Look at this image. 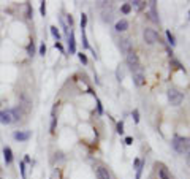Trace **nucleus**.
<instances>
[{"mask_svg":"<svg viewBox=\"0 0 190 179\" xmlns=\"http://www.w3.org/2000/svg\"><path fill=\"white\" fill-rule=\"evenodd\" d=\"M13 122H14V119H13L11 110H0V124L10 125V124H13Z\"/></svg>","mask_w":190,"mask_h":179,"instance_id":"obj_6","label":"nucleus"},{"mask_svg":"<svg viewBox=\"0 0 190 179\" xmlns=\"http://www.w3.org/2000/svg\"><path fill=\"white\" fill-rule=\"evenodd\" d=\"M171 146H173V149L178 152V154H187V152L190 151V140L176 135V136L173 138Z\"/></svg>","mask_w":190,"mask_h":179,"instance_id":"obj_1","label":"nucleus"},{"mask_svg":"<svg viewBox=\"0 0 190 179\" xmlns=\"http://www.w3.org/2000/svg\"><path fill=\"white\" fill-rule=\"evenodd\" d=\"M54 46L60 51V53H63V46H62V43H60V41H56V43H54Z\"/></svg>","mask_w":190,"mask_h":179,"instance_id":"obj_34","label":"nucleus"},{"mask_svg":"<svg viewBox=\"0 0 190 179\" xmlns=\"http://www.w3.org/2000/svg\"><path fill=\"white\" fill-rule=\"evenodd\" d=\"M132 116H133V120L138 124V122H139V111H138V110H133V114H132Z\"/></svg>","mask_w":190,"mask_h":179,"instance_id":"obj_31","label":"nucleus"},{"mask_svg":"<svg viewBox=\"0 0 190 179\" xmlns=\"http://www.w3.org/2000/svg\"><path fill=\"white\" fill-rule=\"evenodd\" d=\"M67 21H68V24H70V27H71V25H73V18H71V16H68V18H67Z\"/></svg>","mask_w":190,"mask_h":179,"instance_id":"obj_38","label":"nucleus"},{"mask_svg":"<svg viewBox=\"0 0 190 179\" xmlns=\"http://www.w3.org/2000/svg\"><path fill=\"white\" fill-rule=\"evenodd\" d=\"M26 7H27V16H26V18H27V19H32V18H33V10H32L30 3H27Z\"/></svg>","mask_w":190,"mask_h":179,"instance_id":"obj_28","label":"nucleus"},{"mask_svg":"<svg viewBox=\"0 0 190 179\" xmlns=\"http://www.w3.org/2000/svg\"><path fill=\"white\" fill-rule=\"evenodd\" d=\"M166 38H168V43H170L171 46H174V44H176V38H174V35H173L170 30H166Z\"/></svg>","mask_w":190,"mask_h":179,"instance_id":"obj_21","label":"nucleus"},{"mask_svg":"<svg viewBox=\"0 0 190 179\" xmlns=\"http://www.w3.org/2000/svg\"><path fill=\"white\" fill-rule=\"evenodd\" d=\"M86 25H87V16L82 13L81 14V30H86Z\"/></svg>","mask_w":190,"mask_h":179,"instance_id":"obj_26","label":"nucleus"},{"mask_svg":"<svg viewBox=\"0 0 190 179\" xmlns=\"http://www.w3.org/2000/svg\"><path fill=\"white\" fill-rule=\"evenodd\" d=\"M0 179H2V177H0Z\"/></svg>","mask_w":190,"mask_h":179,"instance_id":"obj_40","label":"nucleus"},{"mask_svg":"<svg viewBox=\"0 0 190 179\" xmlns=\"http://www.w3.org/2000/svg\"><path fill=\"white\" fill-rule=\"evenodd\" d=\"M132 143H133V138H132V136H127V138H125V144H127V146H130Z\"/></svg>","mask_w":190,"mask_h":179,"instance_id":"obj_35","label":"nucleus"},{"mask_svg":"<svg viewBox=\"0 0 190 179\" xmlns=\"http://www.w3.org/2000/svg\"><path fill=\"white\" fill-rule=\"evenodd\" d=\"M125 64H127L132 70L141 65V64H139V57H138V54H136V53H133V51L125 56Z\"/></svg>","mask_w":190,"mask_h":179,"instance_id":"obj_5","label":"nucleus"},{"mask_svg":"<svg viewBox=\"0 0 190 179\" xmlns=\"http://www.w3.org/2000/svg\"><path fill=\"white\" fill-rule=\"evenodd\" d=\"M13 138L16 140V141H19V143H24V141H27L29 138H30V132L29 130H16L14 133H13Z\"/></svg>","mask_w":190,"mask_h":179,"instance_id":"obj_8","label":"nucleus"},{"mask_svg":"<svg viewBox=\"0 0 190 179\" xmlns=\"http://www.w3.org/2000/svg\"><path fill=\"white\" fill-rule=\"evenodd\" d=\"M117 133H119V135L124 133V122H122V120L117 122Z\"/></svg>","mask_w":190,"mask_h":179,"instance_id":"obj_29","label":"nucleus"},{"mask_svg":"<svg viewBox=\"0 0 190 179\" xmlns=\"http://www.w3.org/2000/svg\"><path fill=\"white\" fill-rule=\"evenodd\" d=\"M19 171H21L22 179H27V173H26V163H24V162H19Z\"/></svg>","mask_w":190,"mask_h":179,"instance_id":"obj_19","label":"nucleus"},{"mask_svg":"<svg viewBox=\"0 0 190 179\" xmlns=\"http://www.w3.org/2000/svg\"><path fill=\"white\" fill-rule=\"evenodd\" d=\"M49 30H51V35L56 38V41H60V30L56 27V25H51Z\"/></svg>","mask_w":190,"mask_h":179,"instance_id":"obj_17","label":"nucleus"},{"mask_svg":"<svg viewBox=\"0 0 190 179\" xmlns=\"http://www.w3.org/2000/svg\"><path fill=\"white\" fill-rule=\"evenodd\" d=\"M97 110H98V114H103V106H102V101L97 98Z\"/></svg>","mask_w":190,"mask_h":179,"instance_id":"obj_33","label":"nucleus"},{"mask_svg":"<svg viewBox=\"0 0 190 179\" xmlns=\"http://www.w3.org/2000/svg\"><path fill=\"white\" fill-rule=\"evenodd\" d=\"M95 176H97V179H111V174H109V171L105 166H97L95 168Z\"/></svg>","mask_w":190,"mask_h":179,"instance_id":"obj_9","label":"nucleus"},{"mask_svg":"<svg viewBox=\"0 0 190 179\" xmlns=\"http://www.w3.org/2000/svg\"><path fill=\"white\" fill-rule=\"evenodd\" d=\"M78 59H79V60H81V62H82L84 65L87 64V57H86V54H82V53H79V54H78Z\"/></svg>","mask_w":190,"mask_h":179,"instance_id":"obj_32","label":"nucleus"},{"mask_svg":"<svg viewBox=\"0 0 190 179\" xmlns=\"http://www.w3.org/2000/svg\"><path fill=\"white\" fill-rule=\"evenodd\" d=\"M185 160H187V165L190 166V151H188L187 154H185Z\"/></svg>","mask_w":190,"mask_h":179,"instance_id":"obj_37","label":"nucleus"},{"mask_svg":"<svg viewBox=\"0 0 190 179\" xmlns=\"http://www.w3.org/2000/svg\"><path fill=\"white\" fill-rule=\"evenodd\" d=\"M121 11H122L124 14H128V13L132 11V7H130V2H128V3H124V5L121 7Z\"/></svg>","mask_w":190,"mask_h":179,"instance_id":"obj_24","label":"nucleus"},{"mask_svg":"<svg viewBox=\"0 0 190 179\" xmlns=\"http://www.w3.org/2000/svg\"><path fill=\"white\" fill-rule=\"evenodd\" d=\"M38 53H40V56H43V57H44V54H46V44H44V43H41V44H40Z\"/></svg>","mask_w":190,"mask_h":179,"instance_id":"obj_30","label":"nucleus"},{"mask_svg":"<svg viewBox=\"0 0 190 179\" xmlns=\"http://www.w3.org/2000/svg\"><path fill=\"white\" fill-rule=\"evenodd\" d=\"M27 54H29L30 57L35 54V44H33V41H30V43H29V46H27Z\"/></svg>","mask_w":190,"mask_h":179,"instance_id":"obj_23","label":"nucleus"},{"mask_svg":"<svg viewBox=\"0 0 190 179\" xmlns=\"http://www.w3.org/2000/svg\"><path fill=\"white\" fill-rule=\"evenodd\" d=\"M3 159H5V163H7V165H11L13 160H14V157H13V151H11L10 146H5V147H3Z\"/></svg>","mask_w":190,"mask_h":179,"instance_id":"obj_11","label":"nucleus"},{"mask_svg":"<svg viewBox=\"0 0 190 179\" xmlns=\"http://www.w3.org/2000/svg\"><path fill=\"white\" fill-rule=\"evenodd\" d=\"M130 7L139 11V10H142V8L146 7V2H141V0H133V2H130Z\"/></svg>","mask_w":190,"mask_h":179,"instance_id":"obj_15","label":"nucleus"},{"mask_svg":"<svg viewBox=\"0 0 190 179\" xmlns=\"http://www.w3.org/2000/svg\"><path fill=\"white\" fill-rule=\"evenodd\" d=\"M56 124H57V117H56V113L52 111V116H51V133L56 132Z\"/></svg>","mask_w":190,"mask_h":179,"instance_id":"obj_20","label":"nucleus"},{"mask_svg":"<svg viewBox=\"0 0 190 179\" xmlns=\"http://www.w3.org/2000/svg\"><path fill=\"white\" fill-rule=\"evenodd\" d=\"M11 113H13V119H14V122L21 120V111H19V108H13Z\"/></svg>","mask_w":190,"mask_h":179,"instance_id":"obj_22","label":"nucleus"},{"mask_svg":"<svg viewBox=\"0 0 190 179\" xmlns=\"http://www.w3.org/2000/svg\"><path fill=\"white\" fill-rule=\"evenodd\" d=\"M158 177L160 179H173V176L168 171V168L163 166V165H160V168H158Z\"/></svg>","mask_w":190,"mask_h":179,"instance_id":"obj_14","label":"nucleus"},{"mask_svg":"<svg viewBox=\"0 0 190 179\" xmlns=\"http://www.w3.org/2000/svg\"><path fill=\"white\" fill-rule=\"evenodd\" d=\"M22 162L26 163V165H27V163H32V160H30V156H26V157H24V160H22Z\"/></svg>","mask_w":190,"mask_h":179,"instance_id":"obj_36","label":"nucleus"},{"mask_svg":"<svg viewBox=\"0 0 190 179\" xmlns=\"http://www.w3.org/2000/svg\"><path fill=\"white\" fill-rule=\"evenodd\" d=\"M157 2H149V11H151V19L154 21V22H158L160 19H158V14H157V5H155Z\"/></svg>","mask_w":190,"mask_h":179,"instance_id":"obj_13","label":"nucleus"},{"mask_svg":"<svg viewBox=\"0 0 190 179\" xmlns=\"http://www.w3.org/2000/svg\"><path fill=\"white\" fill-rule=\"evenodd\" d=\"M81 35H82V46H84L86 49H90L89 41H87V37H86V30H81Z\"/></svg>","mask_w":190,"mask_h":179,"instance_id":"obj_25","label":"nucleus"},{"mask_svg":"<svg viewBox=\"0 0 190 179\" xmlns=\"http://www.w3.org/2000/svg\"><path fill=\"white\" fill-rule=\"evenodd\" d=\"M168 100H170V103L173 106H179L184 101V94L178 89H170L168 90Z\"/></svg>","mask_w":190,"mask_h":179,"instance_id":"obj_2","label":"nucleus"},{"mask_svg":"<svg viewBox=\"0 0 190 179\" xmlns=\"http://www.w3.org/2000/svg\"><path fill=\"white\" fill-rule=\"evenodd\" d=\"M142 38H144V41L148 44H155L157 41H160V37H158V33L154 29H144V32H142Z\"/></svg>","mask_w":190,"mask_h":179,"instance_id":"obj_4","label":"nucleus"},{"mask_svg":"<svg viewBox=\"0 0 190 179\" xmlns=\"http://www.w3.org/2000/svg\"><path fill=\"white\" fill-rule=\"evenodd\" d=\"M116 78H117V81H122L125 78V68L124 67H117V70H116Z\"/></svg>","mask_w":190,"mask_h":179,"instance_id":"obj_16","label":"nucleus"},{"mask_svg":"<svg viewBox=\"0 0 190 179\" xmlns=\"http://www.w3.org/2000/svg\"><path fill=\"white\" fill-rule=\"evenodd\" d=\"M139 162H141L139 159H135V162H133V166H135V168H138V165H139Z\"/></svg>","mask_w":190,"mask_h":179,"instance_id":"obj_39","label":"nucleus"},{"mask_svg":"<svg viewBox=\"0 0 190 179\" xmlns=\"http://www.w3.org/2000/svg\"><path fill=\"white\" fill-rule=\"evenodd\" d=\"M119 48H121V51H122L125 56L133 51V49H132V41H130L128 38H121V40H119Z\"/></svg>","mask_w":190,"mask_h":179,"instance_id":"obj_7","label":"nucleus"},{"mask_svg":"<svg viewBox=\"0 0 190 179\" xmlns=\"http://www.w3.org/2000/svg\"><path fill=\"white\" fill-rule=\"evenodd\" d=\"M144 166H146V160H141L139 165H138V168H136V179H141V174H142Z\"/></svg>","mask_w":190,"mask_h":179,"instance_id":"obj_18","label":"nucleus"},{"mask_svg":"<svg viewBox=\"0 0 190 179\" xmlns=\"http://www.w3.org/2000/svg\"><path fill=\"white\" fill-rule=\"evenodd\" d=\"M132 71H133V83H135L138 87L144 86V83H146V78H144V70H142V67L139 65V67L133 68Z\"/></svg>","mask_w":190,"mask_h":179,"instance_id":"obj_3","label":"nucleus"},{"mask_svg":"<svg viewBox=\"0 0 190 179\" xmlns=\"http://www.w3.org/2000/svg\"><path fill=\"white\" fill-rule=\"evenodd\" d=\"M40 13H41V16H46V2L44 0L40 2Z\"/></svg>","mask_w":190,"mask_h":179,"instance_id":"obj_27","label":"nucleus"},{"mask_svg":"<svg viewBox=\"0 0 190 179\" xmlns=\"http://www.w3.org/2000/svg\"><path fill=\"white\" fill-rule=\"evenodd\" d=\"M128 25H130V24H128L127 19H119V21L116 22V27H114V29H116V32H125V30L128 29Z\"/></svg>","mask_w":190,"mask_h":179,"instance_id":"obj_12","label":"nucleus"},{"mask_svg":"<svg viewBox=\"0 0 190 179\" xmlns=\"http://www.w3.org/2000/svg\"><path fill=\"white\" fill-rule=\"evenodd\" d=\"M68 53L70 54H76V41H75V33L70 30V33H68Z\"/></svg>","mask_w":190,"mask_h":179,"instance_id":"obj_10","label":"nucleus"}]
</instances>
